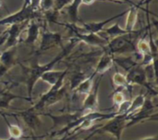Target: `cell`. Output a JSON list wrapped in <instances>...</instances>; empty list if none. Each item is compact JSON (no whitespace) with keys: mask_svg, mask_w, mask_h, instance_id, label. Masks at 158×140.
<instances>
[{"mask_svg":"<svg viewBox=\"0 0 158 140\" xmlns=\"http://www.w3.org/2000/svg\"><path fill=\"white\" fill-rule=\"evenodd\" d=\"M79 40L76 37H72L69 40V43L63 47L61 52H59L56 58H54L51 61H49L46 64L40 65L37 60H35L34 63H31V65L26 69L25 74H26V86H27V91H28V98L31 101V94L32 90L34 88V85H36L37 81L40 79V77L46 72L53 70V68L63 59H65L68 55H69L72 50L75 48L76 45L78 44Z\"/></svg>","mask_w":158,"mask_h":140,"instance_id":"6da1fadb","label":"cell"},{"mask_svg":"<svg viewBox=\"0 0 158 140\" xmlns=\"http://www.w3.org/2000/svg\"><path fill=\"white\" fill-rule=\"evenodd\" d=\"M141 32H133L131 33L119 35L112 38L107 42V44L101 47L103 52L108 53L112 56L117 55H129L136 52V43L135 39Z\"/></svg>","mask_w":158,"mask_h":140,"instance_id":"7a4b0ae2","label":"cell"},{"mask_svg":"<svg viewBox=\"0 0 158 140\" xmlns=\"http://www.w3.org/2000/svg\"><path fill=\"white\" fill-rule=\"evenodd\" d=\"M66 76L61 77L56 84L52 85L51 88L47 92H45L44 95H42L39 101L36 104H34L31 109L40 113V112L43 111L44 108L55 105L57 102H59L60 100H62V98H64L66 91H67V88L65 85Z\"/></svg>","mask_w":158,"mask_h":140,"instance_id":"3957f363","label":"cell"},{"mask_svg":"<svg viewBox=\"0 0 158 140\" xmlns=\"http://www.w3.org/2000/svg\"><path fill=\"white\" fill-rule=\"evenodd\" d=\"M42 15V12L40 10H35L30 4L29 0H24V3L21 7V8L0 20V26L2 25H11V24H16V23H21L25 21H29L32 19H37Z\"/></svg>","mask_w":158,"mask_h":140,"instance_id":"277c9868","label":"cell"},{"mask_svg":"<svg viewBox=\"0 0 158 140\" xmlns=\"http://www.w3.org/2000/svg\"><path fill=\"white\" fill-rule=\"evenodd\" d=\"M129 122L128 116L126 114H117L115 117L109 120V122L99 127V132L109 133L114 136L117 140H120L122 132L126 128V125Z\"/></svg>","mask_w":158,"mask_h":140,"instance_id":"5b68a950","label":"cell"},{"mask_svg":"<svg viewBox=\"0 0 158 140\" xmlns=\"http://www.w3.org/2000/svg\"><path fill=\"white\" fill-rule=\"evenodd\" d=\"M126 78H127V82L129 85H139L142 86H144L146 89H148L151 93H153L155 96H156V89L153 87V85L151 84H149L147 82L146 76H145V72H144V69L143 66L141 65L140 63L135 65L133 68H131L126 74Z\"/></svg>","mask_w":158,"mask_h":140,"instance_id":"8992f818","label":"cell"},{"mask_svg":"<svg viewBox=\"0 0 158 140\" xmlns=\"http://www.w3.org/2000/svg\"><path fill=\"white\" fill-rule=\"evenodd\" d=\"M45 22V21H44ZM63 42V36L59 33H54L46 29V25L44 23L43 27V31L41 33V41L39 45V51L44 52L46 50H50L52 48L61 46Z\"/></svg>","mask_w":158,"mask_h":140,"instance_id":"52a82bcc","label":"cell"},{"mask_svg":"<svg viewBox=\"0 0 158 140\" xmlns=\"http://www.w3.org/2000/svg\"><path fill=\"white\" fill-rule=\"evenodd\" d=\"M29 21L8 25V28L4 32V33L6 35V41L4 43L5 49L18 46V44L19 43L20 35H21L23 30L27 27Z\"/></svg>","mask_w":158,"mask_h":140,"instance_id":"ba28073f","label":"cell"},{"mask_svg":"<svg viewBox=\"0 0 158 140\" xmlns=\"http://www.w3.org/2000/svg\"><path fill=\"white\" fill-rule=\"evenodd\" d=\"M17 46L4 49L0 53V79L14 66L16 60Z\"/></svg>","mask_w":158,"mask_h":140,"instance_id":"9c48e42d","label":"cell"},{"mask_svg":"<svg viewBox=\"0 0 158 140\" xmlns=\"http://www.w3.org/2000/svg\"><path fill=\"white\" fill-rule=\"evenodd\" d=\"M100 81H101V77H100L99 81L96 83V85H94L93 86L92 91L85 97L82 107L80 110L83 113L97 111V109H98V90H99V86H100Z\"/></svg>","mask_w":158,"mask_h":140,"instance_id":"30bf717a","label":"cell"},{"mask_svg":"<svg viewBox=\"0 0 158 140\" xmlns=\"http://www.w3.org/2000/svg\"><path fill=\"white\" fill-rule=\"evenodd\" d=\"M39 114V112L31 110V108L25 112L18 113V115L21 117L24 124L31 132H36L42 125V120Z\"/></svg>","mask_w":158,"mask_h":140,"instance_id":"8fae6325","label":"cell"},{"mask_svg":"<svg viewBox=\"0 0 158 140\" xmlns=\"http://www.w3.org/2000/svg\"><path fill=\"white\" fill-rule=\"evenodd\" d=\"M27 29V34L26 38L22 41L26 46H34V44L38 41L40 36V30H41V24L39 21L36 20V19H32L28 22V25L26 27Z\"/></svg>","mask_w":158,"mask_h":140,"instance_id":"7c38bea8","label":"cell"},{"mask_svg":"<svg viewBox=\"0 0 158 140\" xmlns=\"http://www.w3.org/2000/svg\"><path fill=\"white\" fill-rule=\"evenodd\" d=\"M128 13V10H125L123 11L122 13H119V14H117L107 20H105L103 21H94V22H85L82 24V29H83V32L84 33H98L100 32L103 31L104 27L108 23V22H111L118 18H121L123 15L127 14Z\"/></svg>","mask_w":158,"mask_h":140,"instance_id":"4fadbf2b","label":"cell"},{"mask_svg":"<svg viewBox=\"0 0 158 140\" xmlns=\"http://www.w3.org/2000/svg\"><path fill=\"white\" fill-rule=\"evenodd\" d=\"M114 65V61H113V56L108 54V53H106L104 52L103 55L101 56L96 67H95V70H94V73L97 75V74H101L103 75L105 72H106L107 71H109Z\"/></svg>","mask_w":158,"mask_h":140,"instance_id":"5bb4252c","label":"cell"},{"mask_svg":"<svg viewBox=\"0 0 158 140\" xmlns=\"http://www.w3.org/2000/svg\"><path fill=\"white\" fill-rule=\"evenodd\" d=\"M69 68H67L66 70L64 71H54V70H50L46 72H44L41 77L40 79L47 84H49L51 86L54 85L55 84H56L58 82V80L63 77V76H66L68 73H69Z\"/></svg>","mask_w":158,"mask_h":140,"instance_id":"9a60e30c","label":"cell"},{"mask_svg":"<svg viewBox=\"0 0 158 140\" xmlns=\"http://www.w3.org/2000/svg\"><path fill=\"white\" fill-rule=\"evenodd\" d=\"M96 76V74L94 72H93L91 75H89L88 77H86L73 91L75 92L76 95H84L87 96L93 89L94 86V77Z\"/></svg>","mask_w":158,"mask_h":140,"instance_id":"2e32d148","label":"cell"},{"mask_svg":"<svg viewBox=\"0 0 158 140\" xmlns=\"http://www.w3.org/2000/svg\"><path fill=\"white\" fill-rule=\"evenodd\" d=\"M140 5H134L131 6L130 10H128V17H127V22H126V27L125 30L129 33H133L135 32L134 28L137 22V18H138V7Z\"/></svg>","mask_w":158,"mask_h":140,"instance_id":"e0dca14e","label":"cell"},{"mask_svg":"<svg viewBox=\"0 0 158 140\" xmlns=\"http://www.w3.org/2000/svg\"><path fill=\"white\" fill-rule=\"evenodd\" d=\"M81 1L82 0H72L71 3L68 6L67 12L72 23H76L80 20L79 8H80V6L81 5Z\"/></svg>","mask_w":158,"mask_h":140,"instance_id":"ac0fdd59","label":"cell"},{"mask_svg":"<svg viewBox=\"0 0 158 140\" xmlns=\"http://www.w3.org/2000/svg\"><path fill=\"white\" fill-rule=\"evenodd\" d=\"M4 119H5V122L6 123V125H7V129H8V133H9V138H13L15 140L19 139L23 137V131L22 129L18 126V125H10L9 122L7 121V119L6 118V115L5 113H2L1 114Z\"/></svg>","mask_w":158,"mask_h":140,"instance_id":"d6986e66","label":"cell"},{"mask_svg":"<svg viewBox=\"0 0 158 140\" xmlns=\"http://www.w3.org/2000/svg\"><path fill=\"white\" fill-rule=\"evenodd\" d=\"M112 81H113V85L116 87H122V88H125V89H128V90H129V88L132 87V85L128 84L127 78H126V74H123V73L118 72H116L113 75Z\"/></svg>","mask_w":158,"mask_h":140,"instance_id":"ffe728a7","label":"cell"},{"mask_svg":"<svg viewBox=\"0 0 158 140\" xmlns=\"http://www.w3.org/2000/svg\"><path fill=\"white\" fill-rule=\"evenodd\" d=\"M89 75H86V72H83V71H78L76 72H74L71 77H70V81H69V87H70V90L73 91L86 77H88Z\"/></svg>","mask_w":158,"mask_h":140,"instance_id":"44dd1931","label":"cell"},{"mask_svg":"<svg viewBox=\"0 0 158 140\" xmlns=\"http://www.w3.org/2000/svg\"><path fill=\"white\" fill-rule=\"evenodd\" d=\"M146 34H147V33H145L143 37L140 38V39L137 41V43H136V50H137L140 54H142L143 56V55H147V54H152V55H153L152 50H151L150 44H149V42H147L146 39L144 38ZM155 57H156V56H155Z\"/></svg>","mask_w":158,"mask_h":140,"instance_id":"7402d4cb","label":"cell"},{"mask_svg":"<svg viewBox=\"0 0 158 140\" xmlns=\"http://www.w3.org/2000/svg\"><path fill=\"white\" fill-rule=\"evenodd\" d=\"M145 76L147 79V82L153 85L154 83L156 81V62L150 63L148 65L143 66Z\"/></svg>","mask_w":158,"mask_h":140,"instance_id":"603a6c76","label":"cell"},{"mask_svg":"<svg viewBox=\"0 0 158 140\" xmlns=\"http://www.w3.org/2000/svg\"><path fill=\"white\" fill-rule=\"evenodd\" d=\"M144 100H145V97L143 95H139L132 101H131V106L127 112V116L132 114L133 112H135L136 111L141 109L144 103Z\"/></svg>","mask_w":158,"mask_h":140,"instance_id":"cb8c5ba5","label":"cell"},{"mask_svg":"<svg viewBox=\"0 0 158 140\" xmlns=\"http://www.w3.org/2000/svg\"><path fill=\"white\" fill-rule=\"evenodd\" d=\"M125 89V88H122V87H117V89L115 90L114 92V95H113V102L118 106L120 103H122L124 100H125V97H124V94L122 92V90Z\"/></svg>","mask_w":158,"mask_h":140,"instance_id":"d4e9b609","label":"cell"},{"mask_svg":"<svg viewBox=\"0 0 158 140\" xmlns=\"http://www.w3.org/2000/svg\"><path fill=\"white\" fill-rule=\"evenodd\" d=\"M54 2H55V0H40L39 10L41 12H44V11H48L50 9H53Z\"/></svg>","mask_w":158,"mask_h":140,"instance_id":"484cf974","label":"cell"},{"mask_svg":"<svg viewBox=\"0 0 158 140\" xmlns=\"http://www.w3.org/2000/svg\"><path fill=\"white\" fill-rule=\"evenodd\" d=\"M71 1L72 0H55L53 9H55L57 12H60L65 7L69 6L71 3Z\"/></svg>","mask_w":158,"mask_h":140,"instance_id":"4316f807","label":"cell"},{"mask_svg":"<svg viewBox=\"0 0 158 140\" xmlns=\"http://www.w3.org/2000/svg\"><path fill=\"white\" fill-rule=\"evenodd\" d=\"M131 100H124L122 103H120L118 105V112L117 113L118 114H126L127 115V112L131 106Z\"/></svg>","mask_w":158,"mask_h":140,"instance_id":"83f0119b","label":"cell"},{"mask_svg":"<svg viewBox=\"0 0 158 140\" xmlns=\"http://www.w3.org/2000/svg\"><path fill=\"white\" fill-rule=\"evenodd\" d=\"M29 1H30L31 6L35 10H39V3H40V0H29Z\"/></svg>","mask_w":158,"mask_h":140,"instance_id":"f1b7e54d","label":"cell"},{"mask_svg":"<svg viewBox=\"0 0 158 140\" xmlns=\"http://www.w3.org/2000/svg\"><path fill=\"white\" fill-rule=\"evenodd\" d=\"M74 138H75V134H73V135H64L60 138H56V139L53 140H71L73 139Z\"/></svg>","mask_w":158,"mask_h":140,"instance_id":"f546056e","label":"cell"},{"mask_svg":"<svg viewBox=\"0 0 158 140\" xmlns=\"http://www.w3.org/2000/svg\"><path fill=\"white\" fill-rule=\"evenodd\" d=\"M109 1H114V2H116V3H121V4H123V3H128V4H130L131 6H134V5H135L131 0H109Z\"/></svg>","mask_w":158,"mask_h":140,"instance_id":"4dcf8cb0","label":"cell"},{"mask_svg":"<svg viewBox=\"0 0 158 140\" xmlns=\"http://www.w3.org/2000/svg\"><path fill=\"white\" fill-rule=\"evenodd\" d=\"M98 132H99V128H98V129H96V130H94L93 133H91L89 136H87L84 139H81V140H90L92 138H93V137H94V136H95V134H96V133H98Z\"/></svg>","mask_w":158,"mask_h":140,"instance_id":"1f68e13d","label":"cell"},{"mask_svg":"<svg viewBox=\"0 0 158 140\" xmlns=\"http://www.w3.org/2000/svg\"><path fill=\"white\" fill-rule=\"evenodd\" d=\"M96 0H82L81 1V4H84V5H92L95 2Z\"/></svg>","mask_w":158,"mask_h":140,"instance_id":"d6a6232c","label":"cell"},{"mask_svg":"<svg viewBox=\"0 0 158 140\" xmlns=\"http://www.w3.org/2000/svg\"><path fill=\"white\" fill-rule=\"evenodd\" d=\"M137 140H158L157 136H154L151 138H143V139H137Z\"/></svg>","mask_w":158,"mask_h":140,"instance_id":"836d02e7","label":"cell"},{"mask_svg":"<svg viewBox=\"0 0 158 140\" xmlns=\"http://www.w3.org/2000/svg\"><path fill=\"white\" fill-rule=\"evenodd\" d=\"M3 2H4V0H0V7L3 6Z\"/></svg>","mask_w":158,"mask_h":140,"instance_id":"e575fe53","label":"cell"},{"mask_svg":"<svg viewBox=\"0 0 158 140\" xmlns=\"http://www.w3.org/2000/svg\"><path fill=\"white\" fill-rule=\"evenodd\" d=\"M0 140H15V139H13V138H6V139H0Z\"/></svg>","mask_w":158,"mask_h":140,"instance_id":"d590c367","label":"cell"},{"mask_svg":"<svg viewBox=\"0 0 158 140\" xmlns=\"http://www.w3.org/2000/svg\"><path fill=\"white\" fill-rule=\"evenodd\" d=\"M1 113H2V112H0V115H1Z\"/></svg>","mask_w":158,"mask_h":140,"instance_id":"8d00e7d4","label":"cell"}]
</instances>
